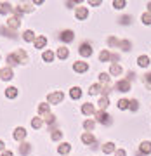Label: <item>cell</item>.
<instances>
[{
	"mask_svg": "<svg viewBox=\"0 0 151 156\" xmlns=\"http://www.w3.org/2000/svg\"><path fill=\"white\" fill-rule=\"evenodd\" d=\"M5 97H9V99H16L17 97V89L16 87H9V89L5 90Z\"/></svg>",
	"mask_w": 151,
	"mask_h": 156,
	"instance_id": "cell-32",
	"label": "cell"
},
{
	"mask_svg": "<svg viewBox=\"0 0 151 156\" xmlns=\"http://www.w3.org/2000/svg\"><path fill=\"white\" fill-rule=\"evenodd\" d=\"M115 156H127V153H125V149H117L115 151Z\"/></svg>",
	"mask_w": 151,
	"mask_h": 156,
	"instance_id": "cell-48",
	"label": "cell"
},
{
	"mask_svg": "<svg viewBox=\"0 0 151 156\" xmlns=\"http://www.w3.org/2000/svg\"><path fill=\"white\" fill-rule=\"evenodd\" d=\"M44 122L47 123V125H54V123H56V116H54V115L50 113V115H47V116H45Z\"/></svg>",
	"mask_w": 151,
	"mask_h": 156,
	"instance_id": "cell-43",
	"label": "cell"
},
{
	"mask_svg": "<svg viewBox=\"0 0 151 156\" xmlns=\"http://www.w3.org/2000/svg\"><path fill=\"white\" fill-rule=\"evenodd\" d=\"M73 69H75L77 73H85L87 69H89V62H85V61H75Z\"/></svg>",
	"mask_w": 151,
	"mask_h": 156,
	"instance_id": "cell-11",
	"label": "cell"
},
{
	"mask_svg": "<svg viewBox=\"0 0 151 156\" xmlns=\"http://www.w3.org/2000/svg\"><path fill=\"white\" fill-rule=\"evenodd\" d=\"M110 80H111V78H110V73H99V82H101L102 87L110 83Z\"/></svg>",
	"mask_w": 151,
	"mask_h": 156,
	"instance_id": "cell-31",
	"label": "cell"
},
{
	"mask_svg": "<svg viewBox=\"0 0 151 156\" xmlns=\"http://www.w3.org/2000/svg\"><path fill=\"white\" fill-rule=\"evenodd\" d=\"M75 16H77L78 21H84V19H87V16H89V9H87V7H77Z\"/></svg>",
	"mask_w": 151,
	"mask_h": 156,
	"instance_id": "cell-12",
	"label": "cell"
},
{
	"mask_svg": "<svg viewBox=\"0 0 151 156\" xmlns=\"http://www.w3.org/2000/svg\"><path fill=\"white\" fill-rule=\"evenodd\" d=\"M118 49H122L123 52H130V50H132V42H130V40H120Z\"/></svg>",
	"mask_w": 151,
	"mask_h": 156,
	"instance_id": "cell-19",
	"label": "cell"
},
{
	"mask_svg": "<svg viewBox=\"0 0 151 156\" xmlns=\"http://www.w3.org/2000/svg\"><path fill=\"white\" fill-rule=\"evenodd\" d=\"M50 132H52V134H50V139H52V140H59L63 137V132H61V130H57V128H52Z\"/></svg>",
	"mask_w": 151,
	"mask_h": 156,
	"instance_id": "cell-36",
	"label": "cell"
},
{
	"mask_svg": "<svg viewBox=\"0 0 151 156\" xmlns=\"http://www.w3.org/2000/svg\"><path fill=\"white\" fill-rule=\"evenodd\" d=\"M144 85L148 90H151V73H146L144 75Z\"/></svg>",
	"mask_w": 151,
	"mask_h": 156,
	"instance_id": "cell-44",
	"label": "cell"
},
{
	"mask_svg": "<svg viewBox=\"0 0 151 156\" xmlns=\"http://www.w3.org/2000/svg\"><path fill=\"white\" fill-rule=\"evenodd\" d=\"M118 44H120V40L117 37H108V45L110 47H118Z\"/></svg>",
	"mask_w": 151,
	"mask_h": 156,
	"instance_id": "cell-40",
	"label": "cell"
},
{
	"mask_svg": "<svg viewBox=\"0 0 151 156\" xmlns=\"http://www.w3.org/2000/svg\"><path fill=\"white\" fill-rule=\"evenodd\" d=\"M95 122L97 123H101V125H111V116L108 115L106 111H102V109H99V111H95Z\"/></svg>",
	"mask_w": 151,
	"mask_h": 156,
	"instance_id": "cell-1",
	"label": "cell"
},
{
	"mask_svg": "<svg viewBox=\"0 0 151 156\" xmlns=\"http://www.w3.org/2000/svg\"><path fill=\"white\" fill-rule=\"evenodd\" d=\"M111 64H118V61H120V54H111Z\"/></svg>",
	"mask_w": 151,
	"mask_h": 156,
	"instance_id": "cell-46",
	"label": "cell"
},
{
	"mask_svg": "<svg viewBox=\"0 0 151 156\" xmlns=\"http://www.w3.org/2000/svg\"><path fill=\"white\" fill-rule=\"evenodd\" d=\"M122 73H123V69H122L120 64H111V66H110V75H113V76H120Z\"/></svg>",
	"mask_w": 151,
	"mask_h": 156,
	"instance_id": "cell-22",
	"label": "cell"
},
{
	"mask_svg": "<svg viewBox=\"0 0 151 156\" xmlns=\"http://www.w3.org/2000/svg\"><path fill=\"white\" fill-rule=\"evenodd\" d=\"M101 92H102V85H101V83H94V85H90V87H89V94L90 95L101 94Z\"/></svg>",
	"mask_w": 151,
	"mask_h": 156,
	"instance_id": "cell-27",
	"label": "cell"
},
{
	"mask_svg": "<svg viewBox=\"0 0 151 156\" xmlns=\"http://www.w3.org/2000/svg\"><path fill=\"white\" fill-rule=\"evenodd\" d=\"M14 139H16L17 142H23V140L26 139V130L23 127H17L16 130H14Z\"/></svg>",
	"mask_w": 151,
	"mask_h": 156,
	"instance_id": "cell-14",
	"label": "cell"
},
{
	"mask_svg": "<svg viewBox=\"0 0 151 156\" xmlns=\"http://www.w3.org/2000/svg\"><path fill=\"white\" fill-rule=\"evenodd\" d=\"M129 104H130L129 99H120V101H118V109L125 111V109H129Z\"/></svg>",
	"mask_w": 151,
	"mask_h": 156,
	"instance_id": "cell-35",
	"label": "cell"
},
{
	"mask_svg": "<svg viewBox=\"0 0 151 156\" xmlns=\"http://www.w3.org/2000/svg\"><path fill=\"white\" fill-rule=\"evenodd\" d=\"M70 95H71L73 101H77L82 97V89L80 87H71V90H70Z\"/></svg>",
	"mask_w": 151,
	"mask_h": 156,
	"instance_id": "cell-25",
	"label": "cell"
},
{
	"mask_svg": "<svg viewBox=\"0 0 151 156\" xmlns=\"http://www.w3.org/2000/svg\"><path fill=\"white\" fill-rule=\"evenodd\" d=\"M139 153H141L142 156L151 154V140H142V142H141V146H139Z\"/></svg>",
	"mask_w": 151,
	"mask_h": 156,
	"instance_id": "cell-9",
	"label": "cell"
},
{
	"mask_svg": "<svg viewBox=\"0 0 151 156\" xmlns=\"http://www.w3.org/2000/svg\"><path fill=\"white\" fill-rule=\"evenodd\" d=\"M132 21H134V19H132V16H122L120 19H118V23H120V24H123V26H127V24H130Z\"/></svg>",
	"mask_w": 151,
	"mask_h": 156,
	"instance_id": "cell-37",
	"label": "cell"
},
{
	"mask_svg": "<svg viewBox=\"0 0 151 156\" xmlns=\"http://www.w3.org/2000/svg\"><path fill=\"white\" fill-rule=\"evenodd\" d=\"M4 147H5V142H4V140H0V151H5Z\"/></svg>",
	"mask_w": 151,
	"mask_h": 156,
	"instance_id": "cell-51",
	"label": "cell"
},
{
	"mask_svg": "<svg viewBox=\"0 0 151 156\" xmlns=\"http://www.w3.org/2000/svg\"><path fill=\"white\" fill-rule=\"evenodd\" d=\"M97 104H99V108L102 109V111H106L108 106H110V99H108L106 95H102V97L99 99V102H97Z\"/></svg>",
	"mask_w": 151,
	"mask_h": 156,
	"instance_id": "cell-29",
	"label": "cell"
},
{
	"mask_svg": "<svg viewBox=\"0 0 151 156\" xmlns=\"http://www.w3.org/2000/svg\"><path fill=\"white\" fill-rule=\"evenodd\" d=\"M42 123H44V122H42V118L35 116L33 120H31V127H33V128H40V127H42Z\"/></svg>",
	"mask_w": 151,
	"mask_h": 156,
	"instance_id": "cell-41",
	"label": "cell"
},
{
	"mask_svg": "<svg viewBox=\"0 0 151 156\" xmlns=\"http://www.w3.org/2000/svg\"><path fill=\"white\" fill-rule=\"evenodd\" d=\"M38 113L42 115V116L50 115V104H47V102H40L38 104Z\"/></svg>",
	"mask_w": 151,
	"mask_h": 156,
	"instance_id": "cell-18",
	"label": "cell"
},
{
	"mask_svg": "<svg viewBox=\"0 0 151 156\" xmlns=\"http://www.w3.org/2000/svg\"><path fill=\"white\" fill-rule=\"evenodd\" d=\"M113 7L115 9H123L125 7V0H113Z\"/></svg>",
	"mask_w": 151,
	"mask_h": 156,
	"instance_id": "cell-45",
	"label": "cell"
},
{
	"mask_svg": "<svg viewBox=\"0 0 151 156\" xmlns=\"http://www.w3.org/2000/svg\"><path fill=\"white\" fill-rule=\"evenodd\" d=\"M82 142L87 146H92V144H95V137L92 135V132H84L82 134Z\"/></svg>",
	"mask_w": 151,
	"mask_h": 156,
	"instance_id": "cell-13",
	"label": "cell"
},
{
	"mask_svg": "<svg viewBox=\"0 0 151 156\" xmlns=\"http://www.w3.org/2000/svg\"><path fill=\"white\" fill-rule=\"evenodd\" d=\"M129 109H130V111H137V109H139V101H137V99H132V101H130Z\"/></svg>",
	"mask_w": 151,
	"mask_h": 156,
	"instance_id": "cell-42",
	"label": "cell"
},
{
	"mask_svg": "<svg viewBox=\"0 0 151 156\" xmlns=\"http://www.w3.org/2000/svg\"><path fill=\"white\" fill-rule=\"evenodd\" d=\"M135 78V73L134 71H129L127 73V78H125V80H127V82H130V80H134Z\"/></svg>",
	"mask_w": 151,
	"mask_h": 156,
	"instance_id": "cell-47",
	"label": "cell"
},
{
	"mask_svg": "<svg viewBox=\"0 0 151 156\" xmlns=\"http://www.w3.org/2000/svg\"><path fill=\"white\" fill-rule=\"evenodd\" d=\"M63 101H64V94H63L61 90L52 92V94L47 95V102H49V104H61Z\"/></svg>",
	"mask_w": 151,
	"mask_h": 156,
	"instance_id": "cell-2",
	"label": "cell"
},
{
	"mask_svg": "<svg viewBox=\"0 0 151 156\" xmlns=\"http://www.w3.org/2000/svg\"><path fill=\"white\" fill-rule=\"evenodd\" d=\"M33 45H35V49H44L45 45H47V38H45L44 35H40V37H37V38H35Z\"/></svg>",
	"mask_w": 151,
	"mask_h": 156,
	"instance_id": "cell-17",
	"label": "cell"
},
{
	"mask_svg": "<svg viewBox=\"0 0 151 156\" xmlns=\"http://www.w3.org/2000/svg\"><path fill=\"white\" fill-rule=\"evenodd\" d=\"M42 59H44L45 62H52L54 61V52H52V50H45L44 54H42Z\"/></svg>",
	"mask_w": 151,
	"mask_h": 156,
	"instance_id": "cell-33",
	"label": "cell"
},
{
	"mask_svg": "<svg viewBox=\"0 0 151 156\" xmlns=\"http://www.w3.org/2000/svg\"><path fill=\"white\" fill-rule=\"evenodd\" d=\"M95 127V122L94 120H85L84 122V128H85V132H92Z\"/></svg>",
	"mask_w": 151,
	"mask_h": 156,
	"instance_id": "cell-34",
	"label": "cell"
},
{
	"mask_svg": "<svg viewBox=\"0 0 151 156\" xmlns=\"http://www.w3.org/2000/svg\"><path fill=\"white\" fill-rule=\"evenodd\" d=\"M110 59H111V52L106 50V49H102L101 50V54H99V61L101 62H108Z\"/></svg>",
	"mask_w": 151,
	"mask_h": 156,
	"instance_id": "cell-26",
	"label": "cell"
},
{
	"mask_svg": "<svg viewBox=\"0 0 151 156\" xmlns=\"http://www.w3.org/2000/svg\"><path fill=\"white\" fill-rule=\"evenodd\" d=\"M12 11H14V7H12L9 2H4V4L0 5V14H2V16H7V14L12 12Z\"/></svg>",
	"mask_w": 151,
	"mask_h": 156,
	"instance_id": "cell-20",
	"label": "cell"
},
{
	"mask_svg": "<svg viewBox=\"0 0 151 156\" xmlns=\"http://www.w3.org/2000/svg\"><path fill=\"white\" fill-rule=\"evenodd\" d=\"M17 151H19V154L21 156H28L30 151H31V144H28V142H21L19 147H17Z\"/></svg>",
	"mask_w": 151,
	"mask_h": 156,
	"instance_id": "cell-16",
	"label": "cell"
},
{
	"mask_svg": "<svg viewBox=\"0 0 151 156\" xmlns=\"http://www.w3.org/2000/svg\"><path fill=\"white\" fill-rule=\"evenodd\" d=\"M0 5H2V2H0Z\"/></svg>",
	"mask_w": 151,
	"mask_h": 156,
	"instance_id": "cell-53",
	"label": "cell"
},
{
	"mask_svg": "<svg viewBox=\"0 0 151 156\" xmlns=\"http://www.w3.org/2000/svg\"><path fill=\"white\" fill-rule=\"evenodd\" d=\"M0 78L4 80V82H9V80H12L14 78V73H12V68H2L0 69Z\"/></svg>",
	"mask_w": 151,
	"mask_h": 156,
	"instance_id": "cell-8",
	"label": "cell"
},
{
	"mask_svg": "<svg viewBox=\"0 0 151 156\" xmlns=\"http://www.w3.org/2000/svg\"><path fill=\"white\" fill-rule=\"evenodd\" d=\"M14 57H16L17 64H26V62H28V54H26L24 49H17L16 52H14Z\"/></svg>",
	"mask_w": 151,
	"mask_h": 156,
	"instance_id": "cell-3",
	"label": "cell"
},
{
	"mask_svg": "<svg viewBox=\"0 0 151 156\" xmlns=\"http://www.w3.org/2000/svg\"><path fill=\"white\" fill-rule=\"evenodd\" d=\"M141 21L144 23V24H148V26H149V24H151V14H149V12H148V11H146L144 14L141 16Z\"/></svg>",
	"mask_w": 151,
	"mask_h": 156,
	"instance_id": "cell-39",
	"label": "cell"
},
{
	"mask_svg": "<svg viewBox=\"0 0 151 156\" xmlns=\"http://www.w3.org/2000/svg\"><path fill=\"white\" fill-rule=\"evenodd\" d=\"M115 144H113V142H106V144L102 146V153H104V154H110V153H115Z\"/></svg>",
	"mask_w": 151,
	"mask_h": 156,
	"instance_id": "cell-30",
	"label": "cell"
},
{
	"mask_svg": "<svg viewBox=\"0 0 151 156\" xmlns=\"http://www.w3.org/2000/svg\"><path fill=\"white\" fill-rule=\"evenodd\" d=\"M92 52H94V50H92V45L87 44V42L82 44V45H80V49H78V54L82 57H90V56H92Z\"/></svg>",
	"mask_w": 151,
	"mask_h": 156,
	"instance_id": "cell-6",
	"label": "cell"
},
{
	"mask_svg": "<svg viewBox=\"0 0 151 156\" xmlns=\"http://www.w3.org/2000/svg\"><path fill=\"white\" fill-rule=\"evenodd\" d=\"M35 38H37V35H35V31H31V30H26V31L23 33V40H24V42H35Z\"/></svg>",
	"mask_w": 151,
	"mask_h": 156,
	"instance_id": "cell-23",
	"label": "cell"
},
{
	"mask_svg": "<svg viewBox=\"0 0 151 156\" xmlns=\"http://www.w3.org/2000/svg\"><path fill=\"white\" fill-rule=\"evenodd\" d=\"M137 66L148 68V66H149V57L144 56V54H142V56H139V57H137Z\"/></svg>",
	"mask_w": 151,
	"mask_h": 156,
	"instance_id": "cell-24",
	"label": "cell"
},
{
	"mask_svg": "<svg viewBox=\"0 0 151 156\" xmlns=\"http://www.w3.org/2000/svg\"><path fill=\"white\" fill-rule=\"evenodd\" d=\"M5 61H7V68H12V66H16V64H17V61H16V57H14V54H9Z\"/></svg>",
	"mask_w": 151,
	"mask_h": 156,
	"instance_id": "cell-38",
	"label": "cell"
},
{
	"mask_svg": "<svg viewBox=\"0 0 151 156\" xmlns=\"http://www.w3.org/2000/svg\"><path fill=\"white\" fill-rule=\"evenodd\" d=\"M16 9L21 12V14H23V12H31L35 9V4H33V2H23V4H19Z\"/></svg>",
	"mask_w": 151,
	"mask_h": 156,
	"instance_id": "cell-10",
	"label": "cell"
},
{
	"mask_svg": "<svg viewBox=\"0 0 151 156\" xmlns=\"http://www.w3.org/2000/svg\"><path fill=\"white\" fill-rule=\"evenodd\" d=\"M21 23H23V17L12 16V17H9V19H7V28L14 31V30H17L19 26H21Z\"/></svg>",
	"mask_w": 151,
	"mask_h": 156,
	"instance_id": "cell-4",
	"label": "cell"
},
{
	"mask_svg": "<svg viewBox=\"0 0 151 156\" xmlns=\"http://www.w3.org/2000/svg\"><path fill=\"white\" fill-rule=\"evenodd\" d=\"M2 156H14V153H12V151H2Z\"/></svg>",
	"mask_w": 151,
	"mask_h": 156,
	"instance_id": "cell-50",
	"label": "cell"
},
{
	"mask_svg": "<svg viewBox=\"0 0 151 156\" xmlns=\"http://www.w3.org/2000/svg\"><path fill=\"white\" fill-rule=\"evenodd\" d=\"M146 7H148V12L151 14V2H148V5H146Z\"/></svg>",
	"mask_w": 151,
	"mask_h": 156,
	"instance_id": "cell-52",
	"label": "cell"
},
{
	"mask_svg": "<svg viewBox=\"0 0 151 156\" xmlns=\"http://www.w3.org/2000/svg\"><path fill=\"white\" fill-rule=\"evenodd\" d=\"M59 38H61L64 44H70V42L75 40V33H73L71 30H63L61 33H59Z\"/></svg>",
	"mask_w": 151,
	"mask_h": 156,
	"instance_id": "cell-7",
	"label": "cell"
},
{
	"mask_svg": "<svg viewBox=\"0 0 151 156\" xmlns=\"http://www.w3.org/2000/svg\"><path fill=\"white\" fill-rule=\"evenodd\" d=\"M68 56H70L68 47H59V49H57V57H59V59H68Z\"/></svg>",
	"mask_w": 151,
	"mask_h": 156,
	"instance_id": "cell-28",
	"label": "cell"
},
{
	"mask_svg": "<svg viewBox=\"0 0 151 156\" xmlns=\"http://www.w3.org/2000/svg\"><path fill=\"white\" fill-rule=\"evenodd\" d=\"M82 113H84L85 116H92V115H95L94 104H90V102H85L84 106H82Z\"/></svg>",
	"mask_w": 151,
	"mask_h": 156,
	"instance_id": "cell-15",
	"label": "cell"
},
{
	"mask_svg": "<svg viewBox=\"0 0 151 156\" xmlns=\"http://www.w3.org/2000/svg\"><path fill=\"white\" fill-rule=\"evenodd\" d=\"M90 5H92V7H99L101 5V0H92V2H90Z\"/></svg>",
	"mask_w": 151,
	"mask_h": 156,
	"instance_id": "cell-49",
	"label": "cell"
},
{
	"mask_svg": "<svg viewBox=\"0 0 151 156\" xmlns=\"http://www.w3.org/2000/svg\"><path fill=\"white\" fill-rule=\"evenodd\" d=\"M71 151V144L70 142H63V144H59V147H57V153L59 154H68Z\"/></svg>",
	"mask_w": 151,
	"mask_h": 156,
	"instance_id": "cell-21",
	"label": "cell"
},
{
	"mask_svg": "<svg viewBox=\"0 0 151 156\" xmlns=\"http://www.w3.org/2000/svg\"><path fill=\"white\" fill-rule=\"evenodd\" d=\"M115 90H117V92H122V94L129 92L130 90V82H127V80H118L117 83H115Z\"/></svg>",
	"mask_w": 151,
	"mask_h": 156,
	"instance_id": "cell-5",
	"label": "cell"
}]
</instances>
